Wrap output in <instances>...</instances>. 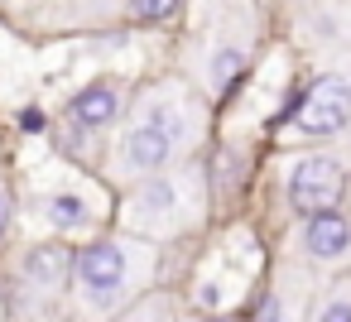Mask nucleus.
<instances>
[{
	"instance_id": "obj_11",
	"label": "nucleus",
	"mask_w": 351,
	"mask_h": 322,
	"mask_svg": "<svg viewBox=\"0 0 351 322\" xmlns=\"http://www.w3.org/2000/svg\"><path fill=\"white\" fill-rule=\"evenodd\" d=\"M135 15H140V20H169L173 5H164V0H159V5H135Z\"/></svg>"
},
{
	"instance_id": "obj_1",
	"label": "nucleus",
	"mask_w": 351,
	"mask_h": 322,
	"mask_svg": "<svg viewBox=\"0 0 351 322\" xmlns=\"http://www.w3.org/2000/svg\"><path fill=\"white\" fill-rule=\"evenodd\" d=\"M341 197V169L322 154L313 159H298L293 173H289V202L303 212V216H322L332 212V202Z\"/></svg>"
},
{
	"instance_id": "obj_9",
	"label": "nucleus",
	"mask_w": 351,
	"mask_h": 322,
	"mask_svg": "<svg viewBox=\"0 0 351 322\" xmlns=\"http://www.w3.org/2000/svg\"><path fill=\"white\" fill-rule=\"evenodd\" d=\"M58 269H63V255H58V250H39V255L29 260V274H34V279H53Z\"/></svg>"
},
{
	"instance_id": "obj_3",
	"label": "nucleus",
	"mask_w": 351,
	"mask_h": 322,
	"mask_svg": "<svg viewBox=\"0 0 351 322\" xmlns=\"http://www.w3.org/2000/svg\"><path fill=\"white\" fill-rule=\"evenodd\" d=\"M178 116L173 111H149L135 130H130V140H125V159L135 164V169H159L173 149H178Z\"/></svg>"
},
{
	"instance_id": "obj_13",
	"label": "nucleus",
	"mask_w": 351,
	"mask_h": 322,
	"mask_svg": "<svg viewBox=\"0 0 351 322\" xmlns=\"http://www.w3.org/2000/svg\"><path fill=\"white\" fill-rule=\"evenodd\" d=\"M212 322H217V317H212Z\"/></svg>"
},
{
	"instance_id": "obj_8",
	"label": "nucleus",
	"mask_w": 351,
	"mask_h": 322,
	"mask_svg": "<svg viewBox=\"0 0 351 322\" xmlns=\"http://www.w3.org/2000/svg\"><path fill=\"white\" fill-rule=\"evenodd\" d=\"M236 73H241V53H236V49H221V53L212 58V87H226Z\"/></svg>"
},
{
	"instance_id": "obj_4",
	"label": "nucleus",
	"mask_w": 351,
	"mask_h": 322,
	"mask_svg": "<svg viewBox=\"0 0 351 322\" xmlns=\"http://www.w3.org/2000/svg\"><path fill=\"white\" fill-rule=\"evenodd\" d=\"M77 274H82V288L97 303H111L125 288V255H121V245H92V250H82Z\"/></svg>"
},
{
	"instance_id": "obj_7",
	"label": "nucleus",
	"mask_w": 351,
	"mask_h": 322,
	"mask_svg": "<svg viewBox=\"0 0 351 322\" xmlns=\"http://www.w3.org/2000/svg\"><path fill=\"white\" fill-rule=\"evenodd\" d=\"M49 216H53V226H82V221H87V202L73 197V193H58V197L49 202Z\"/></svg>"
},
{
	"instance_id": "obj_6",
	"label": "nucleus",
	"mask_w": 351,
	"mask_h": 322,
	"mask_svg": "<svg viewBox=\"0 0 351 322\" xmlns=\"http://www.w3.org/2000/svg\"><path fill=\"white\" fill-rule=\"evenodd\" d=\"M116 111H121V97H116V87H87V92L73 101V116H77L82 125H106Z\"/></svg>"
},
{
	"instance_id": "obj_5",
	"label": "nucleus",
	"mask_w": 351,
	"mask_h": 322,
	"mask_svg": "<svg viewBox=\"0 0 351 322\" xmlns=\"http://www.w3.org/2000/svg\"><path fill=\"white\" fill-rule=\"evenodd\" d=\"M346 245H351V221H346V216L322 212V216L308 221V250H313L317 260H337Z\"/></svg>"
},
{
	"instance_id": "obj_12",
	"label": "nucleus",
	"mask_w": 351,
	"mask_h": 322,
	"mask_svg": "<svg viewBox=\"0 0 351 322\" xmlns=\"http://www.w3.org/2000/svg\"><path fill=\"white\" fill-rule=\"evenodd\" d=\"M5 226H10V202H5V193H0V236H5Z\"/></svg>"
},
{
	"instance_id": "obj_2",
	"label": "nucleus",
	"mask_w": 351,
	"mask_h": 322,
	"mask_svg": "<svg viewBox=\"0 0 351 322\" xmlns=\"http://www.w3.org/2000/svg\"><path fill=\"white\" fill-rule=\"evenodd\" d=\"M298 130L308 135H337L351 121V82L346 77H322L303 101H298Z\"/></svg>"
},
{
	"instance_id": "obj_10",
	"label": "nucleus",
	"mask_w": 351,
	"mask_h": 322,
	"mask_svg": "<svg viewBox=\"0 0 351 322\" xmlns=\"http://www.w3.org/2000/svg\"><path fill=\"white\" fill-rule=\"evenodd\" d=\"M317 322H351V303H327L317 312Z\"/></svg>"
}]
</instances>
